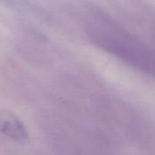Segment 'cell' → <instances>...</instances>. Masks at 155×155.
Instances as JSON below:
<instances>
[{"mask_svg":"<svg viewBox=\"0 0 155 155\" xmlns=\"http://www.w3.org/2000/svg\"><path fill=\"white\" fill-rule=\"evenodd\" d=\"M84 31L95 46L155 81V45L98 8L87 11Z\"/></svg>","mask_w":155,"mask_h":155,"instance_id":"cell-1","label":"cell"},{"mask_svg":"<svg viewBox=\"0 0 155 155\" xmlns=\"http://www.w3.org/2000/svg\"><path fill=\"white\" fill-rule=\"evenodd\" d=\"M0 134L17 143L28 141V133L22 121L8 111L0 110Z\"/></svg>","mask_w":155,"mask_h":155,"instance_id":"cell-2","label":"cell"},{"mask_svg":"<svg viewBox=\"0 0 155 155\" xmlns=\"http://www.w3.org/2000/svg\"><path fill=\"white\" fill-rule=\"evenodd\" d=\"M152 34H153V39L155 42V24L152 25Z\"/></svg>","mask_w":155,"mask_h":155,"instance_id":"cell-3","label":"cell"}]
</instances>
